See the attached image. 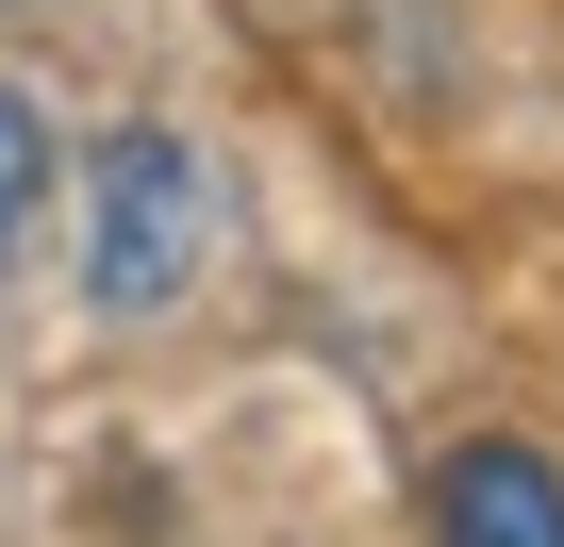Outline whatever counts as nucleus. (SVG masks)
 I'll list each match as a JSON object with an SVG mask.
<instances>
[{
  "mask_svg": "<svg viewBox=\"0 0 564 547\" xmlns=\"http://www.w3.org/2000/svg\"><path fill=\"white\" fill-rule=\"evenodd\" d=\"M183 265H199V166H183V133H117L100 150V299L166 316Z\"/></svg>",
  "mask_w": 564,
  "mask_h": 547,
  "instance_id": "nucleus-1",
  "label": "nucleus"
},
{
  "mask_svg": "<svg viewBox=\"0 0 564 547\" xmlns=\"http://www.w3.org/2000/svg\"><path fill=\"white\" fill-rule=\"evenodd\" d=\"M432 547H564V464L514 431H465L432 464Z\"/></svg>",
  "mask_w": 564,
  "mask_h": 547,
  "instance_id": "nucleus-2",
  "label": "nucleus"
},
{
  "mask_svg": "<svg viewBox=\"0 0 564 547\" xmlns=\"http://www.w3.org/2000/svg\"><path fill=\"white\" fill-rule=\"evenodd\" d=\"M34 183H51V150H34V100H18V84H0V249H18V232H34Z\"/></svg>",
  "mask_w": 564,
  "mask_h": 547,
  "instance_id": "nucleus-3",
  "label": "nucleus"
}]
</instances>
